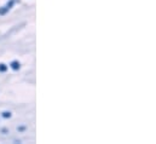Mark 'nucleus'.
Listing matches in <instances>:
<instances>
[{
	"label": "nucleus",
	"instance_id": "f257e3e1",
	"mask_svg": "<svg viewBox=\"0 0 156 144\" xmlns=\"http://www.w3.org/2000/svg\"><path fill=\"white\" fill-rule=\"evenodd\" d=\"M10 67H11L13 70H18V69H20V67H21V64H20V62H18V61H13V62H11Z\"/></svg>",
	"mask_w": 156,
	"mask_h": 144
},
{
	"label": "nucleus",
	"instance_id": "f03ea898",
	"mask_svg": "<svg viewBox=\"0 0 156 144\" xmlns=\"http://www.w3.org/2000/svg\"><path fill=\"white\" fill-rule=\"evenodd\" d=\"M7 70V66L6 64H4V63H0V72L4 73Z\"/></svg>",
	"mask_w": 156,
	"mask_h": 144
},
{
	"label": "nucleus",
	"instance_id": "7ed1b4c3",
	"mask_svg": "<svg viewBox=\"0 0 156 144\" xmlns=\"http://www.w3.org/2000/svg\"><path fill=\"white\" fill-rule=\"evenodd\" d=\"M1 116L5 117V119H9V117H11V113H10V111H4V113L1 114Z\"/></svg>",
	"mask_w": 156,
	"mask_h": 144
},
{
	"label": "nucleus",
	"instance_id": "20e7f679",
	"mask_svg": "<svg viewBox=\"0 0 156 144\" xmlns=\"http://www.w3.org/2000/svg\"><path fill=\"white\" fill-rule=\"evenodd\" d=\"M7 11H9V9H7L6 6H4V7H0V15H5Z\"/></svg>",
	"mask_w": 156,
	"mask_h": 144
},
{
	"label": "nucleus",
	"instance_id": "39448f33",
	"mask_svg": "<svg viewBox=\"0 0 156 144\" xmlns=\"http://www.w3.org/2000/svg\"><path fill=\"white\" fill-rule=\"evenodd\" d=\"M13 4H15V0H10V1L7 2V5H6V7H7L9 10H10V9H11V7L13 6Z\"/></svg>",
	"mask_w": 156,
	"mask_h": 144
}]
</instances>
